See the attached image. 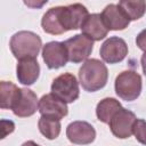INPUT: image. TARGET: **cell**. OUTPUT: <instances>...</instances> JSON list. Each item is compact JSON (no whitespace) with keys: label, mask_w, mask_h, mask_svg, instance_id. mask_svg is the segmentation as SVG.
Wrapping results in <instances>:
<instances>
[{"label":"cell","mask_w":146,"mask_h":146,"mask_svg":"<svg viewBox=\"0 0 146 146\" xmlns=\"http://www.w3.org/2000/svg\"><path fill=\"white\" fill-rule=\"evenodd\" d=\"M108 79L106 65L99 59H87L79 70V81L82 88L89 92L105 87Z\"/></svg>","instance_id":"cell-1"},{"label":"cell","mask_w":146,"mask_h":146,"mask_svg":"<svg viewBox=\"0 0 146 146\" xmlns=\"http://www.w3.org/2000/svg\"><path fill=\"white\" fill-rule=\"evenodd\" d=\"M10 50L15 58H35L42 47L41 38L31 31H19L15 33L9 42Z\"/></svg>","instance_id":"cell-2"},{"label":"cell","mask_w":146,"mask_h":146,"mask_svg":"<svg viewBox=\"0 0 146 146\" xmlns=\"http://www.w3.org/2000/svg\"><path fill=\"white\" fill-rule=\"evenodd\" d=\"M116 95L127 102L137 99L141 92V76L132 70L121 72L115 79Z\"/></svg>","instance_id":"cell-3"},{"label":"cell","mask_w":146,"mask_h":146,"mask_svg":"<svg viewBox=\"0 0 146 146\" xmlns=\"http://www.w3.org/2000/svg\"><path fill=\"white\" fill-rule=\"evenodd\" d=\"M51 94L65 103H73L80 95L76 78L71 73L58 75L51 83Z\"/></svg>","instance_id":"cell-4"},{"label":"cell","mask_w":146,"mask_h":146,"mask_svg":"<svg viewBox=\"0 0 146 146\" xmlns=\"http://www.w3.org/2000/svg\"><path fill=\"white\" fill-rule=\"evenodd\" d=\"M88 16V9L82 3L59 6V21L65 32L81 29Z\"/></svg>","instance_id":"cell-5"},{"label":"cell","mask_w":146,"mask_h":146,"mask_svg":"<svg viewBox=\"0 0 146 146\" xmlns=\"http://www.w3.org/2000/svg\"><path fill=\"white\" fill-rule=\"evenodd\" d=\"M67 50L68 60L72 63H81L86 60L94 48V41L84 34H75L64 42Z\"/></svg>","instance_id":"cell-6"},{"label":"cell","mask_w":146,"mask_h":146,"mask_svg":"<svg viewBox=\"0 0 146 146\" xmlns=\"http://www.w3.org/2000/svg\"><path fill=\"white\" fill-rule=\"evenodd\" d=\"M136 120L137 117L133 112L122 107L111 119L108 123L110 129L112 133L120 139L129 138L132 135V127Z\"/></svg>","instance_id":"cell-7"},{"label":"cell","mask_w":146,"mask_h":146,"mask_svg":"<svg viewBox=\"0 0 146 146\" xmlns=\"http://www.w3.org/2000/svg\"><path fill=\"white\" fill-rule=\"evenodd\" d=\"M100 57L108 64L122 62L128 55V46L125 41L119 36H111L104 41L100 47Z\"/></svg>","instance_id":"cell-8"},{"label":"cell","mask_w":146,"mask_h":146,"mask_svg":"<svg viewBox=\"0 0 146 146\" xmlns=\"http://www.w3.org/2000/svg\"><path fill=\"white\" fill-rule=\"evenodd\" d=\"M42 58L50 70H57L66 65L68 60L67 50L64 42L50 41L42 48Z\"/></svg>","instance_id":"cell-9"},{"label":"cell","mask_w":146,"mask_h":146,"mask_svg":"<svg viewBox=\"0 0 146 146\" xmlns=\"http://www.w3.org/2000/svg\"><path fill=\"white\" fill-rule=\"evenodd\" d=\"M39 112L41 116L60 121L67 115L68 108L65 102L60 100L52 94H47L43 95L39 100Z\"/></svg>","instance_id":"cell-10"},{"label":"cell","mask_w":146,"mask_h":146,"mask_svg":"<svg viewBox=\"0 0 146 146\" xmlns=\"http://www.w3.org/2000/svg\"><path fill=\"white\" fill-rule=\"evenodd\" d=\"M66 136L68 140L76 145H87L95 140L96 130L86 121H74L66 128Z\"/></svg>","instance_id":"cell-11"},{"label":"cell","mask_w":146,"mask_h":146,"mask_svg":"<svg viewBox=\"0 0 146 146\" xmlns=\"http://www.w3.org/2000/svg\"><path fill=\"white\" fill-rule=\"evenodd\" d=\"M39 108L36 95L27 88H21V95L13 108V113L18 117H27L33 115Z\"/></svg>","instance_id":"cell-12"},{"label":"cell","mask_w":146,"mask_h":146,"mask_svg":"<svg viewBox=\"0 0 146 146\" xmlns=\"http://www.w3.org/2000/svg\"><path fill=\"white\" fill-rule=\"evenodd\" d=\"M100 15H102V18H103L106 27L112 31L124 30L130 23L129 18L124 15V13L121 10V8L115 3L107 5Z\"/></svg>","instance_id":"cell-13"},{"label":"cell","mask_w":146,"mask_h":146,"mask_svg":"<svg viewBox=\"0 0 146 146\" xmlns=\"http://www.w3.org/2000/svg\"><path fill=\"white\" fill-rule=\"evenodd\" d=\"M40 74V65L35 58H25L21 59L17 63L16 75L18 82L24 86L33 84Z\"/></svg>","instance_id":"cell-14"},{"label":"cell","mask_w":146,"mask_h":146,"mask_svg":"<svg viewBox=\"0 0 146 146\" xmlns=\"http://www.w3.org/2000/svg\"><path fill=\"white\" fill-rule=\"evenodd\" d=\"M81 30L82 33L92 41H100L108 33V29L106 27L100 14L89 15L82 24Z\"/></svg>","instance_id":"cell-15"},{"label":"cell","mask_w":146,"mask_h":146,"mask_svg":"<svg viewBox=\"0 0 146 146\" xmlns=\"http://www.w3.org/2000/svg\"><path fill=\"white\" fill-rule=\"evenodd\" d=\"M21 95V88L10 81L0 82V107L3 110H13Z\"/></svg>","instance_id":"cell-16"},{"label":"cell","mask_w":146,"mask_h":146,"mask_svg":"<svg viewBox=\"0 0 146 146\" xmlns=\"http://www.w3.org/2000/svg\"><path fill=\"white\" fill-rule=\"evenodd\" d=\"M41 26L43 31L48 34L59 35V34L65 33L64 29L62 27L60 21H59V6L50 8L43 15L41 19Z\"/></svg>","instance_id":"cell-17"},{"label":"cell","mask_w":146,"mask_h":146,"mask_svg":"<svg viewBox=\"0 0 146 146\" xmlns=\"http://www.w3.org/2000/svg\"><path fill=\"white\" fill-rule=\"evenodd\" d=\"M122 106L119 100L115 98H104L102 99L96 107V115L99 121L103 123H110L113 115L121 110Z\"/></svg>","instance_id":"cell-18"},{"label":"cell","mask_w":146,"mask_h":146,"mask_svg":"<svg viewBox=\"0 0 146 146\" xmlns=\"http://www.w3.org/2000/svg\"><path fill=\"white\" fill-rule=\"evenodd\" d=\"M117 6L129 18V21H136L141 18L146 11V1L143 0H138V1L122 0L117 3Z\"/></svg>","instance_id":"cell-19"},{"label":"cell","mask_w":146,"mask_h":146,"mask_svg":"<svg viewBox=\"0 0 146 146\" xmlns=\"http://www.w3.org/2000/svg\"><path fill=\"white\" fill-rule=\"evenodd\" d=\"M38 127L40 132L47 139H56L60 133V121L55 119H49L41 116L38 122Z\"/></svg>","instance_id":"cell-20"},{"label":"cell","mask_w":146,"mask_h":146,"mask_svg":"<svg viewBox=\"0 0 146 146\" xmlns=\"http://www.w3.org/2000/svg\"><path fill=\"white\" fill-rule=\"evenodd\" d=\"M132 133L140 144L146 145V121L143 119H137L132 127Z\"/></svg>","instance_id":"cell-21"},{"label":"cell","mask_w":146,"mask_h":146,"mask_svg":"<svg viewBox=\"0 0 146 146\" xmlns=\"http://www.w3.org/2000/svg\"><path fill=\"white\" fill-rule=\"evenodd\" d=\"M136 43L139 49H141L143 51L146 52V29L143 30L141 32H139V34L136 38Z\"/></svg>","instance_id":"cell-22"},{"label":"cell","mask_w":146,"mask_h":146,"mask_svg":"<svg viewBox=\"0 0 146 146\" xmlns=\"http://www.w3.org/2000/svg\"><path fill=\"white\" fill-rule=\"evenodd\" d=\"M140 63H141V67H143V72L144 74L146 75V52L141 56V59H140Z\"/></svg>","instance_id":"cell-23"},{"label":"cell","mask_w":146,"mask_h":146,"mask_svg":"<svg viewBox=\"0 0 146 146\" xmlns=\"http://www.w3.org/2000/svg\"><path fill=\"white\" fill-rule=\"evenodd\" d=\"M22 146H40V145H38L36 143H34L33 140H27V141L23 143Z\"/></svg>","instance_id":"cell-24"}]
</instances>
